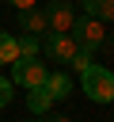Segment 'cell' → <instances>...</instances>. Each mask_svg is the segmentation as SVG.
<instances>
[{"mask_svg":"<svg viewBox=\"0 0 114 122\" xmlns=\"http://www.w3.org/2000/svg\"><path fill=\"white\" fill-rule=\"evenodd\" d=\"M80 84H84V92H87L91 103H114V72H110V69L91 65V69L80 76Z\"/></svg>","mask_w":114,"mask_h":122,"instance_id":"cell-1","label":"cell"},{"mask_svg":"<svg viewBox=\"0 0 114 122\" xmlns=\"http://www.w3.org/2000/svg\"><path fill=\"white\" fill-rule=\"evenodd\" d=\"M46 80H49V69H46V61H38V57H19L15 65H11V84H19V88H46Z\"/></svg>","mask_w":114,"mask_h":122,"instance_id":"cell-2","label":"cell"},{"mask_svg":"<svg viewBox=\"0 0 114 122\" xmlns=\"http://www.w3.org/2000/svg\"><path fill=\"white\" fill-rule=\"evenodd\" d=\"M72 38H76L80 50L95 53V50L106 42V27H103L99 19H91V15H76V23H72Z\"/></svg>","mask_w":114,"mask_h":122,"instance_id":"cell-3","label":"cell"},{"mask_svg":"<svg viewBox=\"0 0 114 122\" xmlns=\"http://www.w3.org/2000/svg\"><path fill=\"white\" fill-rule=\"evenodd\" d=\"M42 50H46L49 61H68V65H72V57L80 53L76 38H72V34H57V30H49V34L42 38Z\"/></svg>","mask_w":114,"mask_h":122,"instance_id":"cell-4","label":"cell"},{"mask_svg":"<svg viewBox=\"0 0 114 122\" xmlns=\"http://www.w3.org/2000/svg\"><path fill=\"white\" fill-rule=\"evenodd\" d=\"M46 19H49V30L57 34H72V23H76V11L68 0H49V8H42Z\"/></svg>","mask_w":114,"mask_h":122,"instance_id":"cell-5","label":"cell"},{"mask_svg":"<svg viewBox=\"0 0 114 122\" xmlns=\"http://www.w3.org/2000/svg\"><path fill=\"white\" fill-rule=\"evenodd\" d=\"M19 30L30 34V38H46V34H49V19H46V11H42V8H27V11H19Z\"/></svg>","mask_w":114,"mask_h":122,"instance_id":"cell-6","label":"cell"},{"mask_svg":"<svg viewBox=\"0 0 114 122\" xmlns=\"http://www.w3.org/2000/svg\"><path fill=\"white\" fill-rule=\"evenodd\" d=\"M46 92H49V99H53V103H57V99H65V95H72V76H68V72H49Z\"/></svg>","mask_w":114,"mask_h":122,"instance_id":"cell-7","label":"cell"},{"mask_svg":"<svg viewBox=\"0 0 114 122\" xmlns=\"http://www.w3.org/2000/svg\"><path fill=\"white\" fill-rule=\"evenodd\" d=\"M27 107H30V114H34V118H46V114H49V107H53V99H49V92H46V88H30V92H27Z\"/></svg>","mask_w":114,"mask_h":122,"instance_id":"cell-8","label":"cell"},{"mask_svg":"<svg viewBox=\"0 0 114 122\" xmlns=\"http://www.w3.org/2000/svg\"><path fill=\"white\" fill-rule=\"evenodd\" d=\"M84 15H91L99 23H110L114 19V0H84Z\"/></svg>","mask_w":114,"mask_h":122,"instance_id":"cell-9","label":"cell"},{"mask_svg":"<svg viewBox=\"0 0 114 122\" xmlns=\"http://www.w3.org/2000/svg\"><path fill=\"white\" fill-rule=\"evenodd\" d=\"M15 61H19V42H15V34L0 30V65H15Z\"/></svg>","mask_w":114,"mask_h":122,"instance_id":"cell-10","label":"cell"},{"mask_svg":"<svg viewBox=\"0 0 114 122\" xmlns=\"http://www.w3.org/2000/svg\"><path fill=\"white\" fill-rule=\"evenodd\" d=\"M19 57H38L42 53V38H30V34H19Z\"/></svg>","mask_w":114,"mask_h":122,"instance_id":"cell-11","label":"cell"},{"mask_svg":"<svg viewBox=\"0 0 114 122\" xmlns=\"http://www.w3.org/2000/svg\"><path fill=\"white\" fill-rule=\"evenodd\" d=\"M72 69H76V72H80V76H84V72H87V69H91V53H87V50H80V53H76V57H72Z\"/></svg>","mask_w":114,"mask_h":122,"instance_id":"cell-12","label":"cell"},{"mask_svg":"<svg viewBox=\"0 0 114 122\" xmlns=\"http://www.w3.org/2000/svg\"><path fill=\"white\" fill-rule=\"evenodd\" d=\"M11 88H15V84H11L8 76H0V107H8V103H11Z\"/></svg>","mask_w":114,"mask_h":122,"instance_id":"cell-13","label":"cell"},{"mask_svg":"<svg viewBox=\"0 0 114 122\" xmlns=\"http://www.w3.org/2000/svg\"><path fill=\"white\" fill-rule=\"evenodd\" d=\"M11 4H15L19 11H27V8H34V0H11Z\"/></svg>","mask_w":114,"mask_h":122,"instance_id":"cell-14","label":"cell"},{"mask_svg":"<svg viewBox=\"0 0 114 122\" xmlns=\"http://www.w3.org/2000/svg\"><path fill=\"white\" fill-rule=\"evenodd\" d=\"M46 122H72V118H65V114H46Z\"/></svg>","mask_w":114,"mask_h":122,"instance_id":"cell-15","label":"cell"},{"mask_svg":"<svg viewBox=\"0 0 114 122\" xmlns=\"http://www.w3.org/2000/svg\"><path fill=\"white\" fill-rule=\"evenodd\" d=\"M27 122H30V118H27Z\"/></svg>","mask_w":114,"mask_h":122,"instance_id":"cell-16","label":"cell"}]
</instances>
